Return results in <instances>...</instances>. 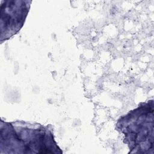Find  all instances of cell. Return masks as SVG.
Listing matches in <instances>:
<instances>
[{
	"label": "cell",
	"instance_id": "cell-1",
	"mask_svg": "<svg viewBox=\"0 0 154 154\" xmlns=\"http://www.w3.org/2000/svg\"><path fill=\"white\" fill-rule=\"evenodd\" d=\"M22 150L23 153H62L49 126L23 122H1V149Z\"/></svg>",
	"mask_w": 154,
	"mask_h": 154
},
{
	"label": "cell",
	"instance_id": "cell-2",
	"mask_svg": "<svg viewBox=\"0 0 154 154\" xmlns=\"http://www.w3.org/2000/svg\"><path fill=\"white\" fill-rule=\"evenodd\" d=\"M153 100L142 102L118 120L116 129L125 135V143L135 153L153 152Z\"/></svg>",
	"mask_w": 154,
	"mask_h": 154
},
{
	"label": "cell",
	"instance_id": "cell-3",
	"mask_svg": "<svg viewBox=\"0 0 154 154\" xmlns=\"http://www.w3.org/2000/svg\"><path fill=\"white\" fill-rule=\"evenodd\" d=\"M31 1L7 0L1 5V38L7 40L16 34L23 25Z\"/></svg>",
	"mask_w": 154,
	"mask_h": 154
}]
</instances>
